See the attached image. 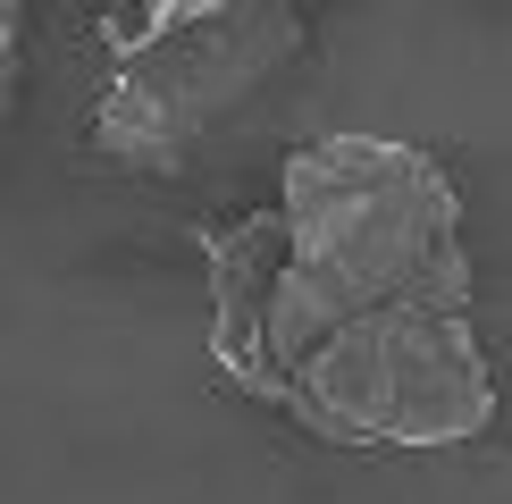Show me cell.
Wrapping results in <instances>:
<instances>
[{
    "label": "cell",
    "mask_w": 512,
    "mask_h": 504,
    "mask_svg": "<svg viewBox=\"0 0 512 504\" xmlns=\"http://www.w3.org/2000/svg\"><path fill=\"white\" fill-rule=\"evenodd\" d=\"M177 9H185V0H118V17H110V42H118V51H135V42H152V34H160Z\"/></svg>",
    "instance_id": "obj_4"
},
{
    "label": "cell",
    "mask_w": 512,
    "mask_h": 504,
    "mask_svg": "<svg viewBox=\"0 0 512 504\" xmlns=\"http://www.w3.org/2000/svg\"><path fill=\"white\" fill-rule=\"evenodd\" d=\"M462 202L429 152L378 135H319L286 160V210L277 244L311 269L345 311L370 303H429L462 311L471 261H462Z\"/></svg>",
    "instance_id": "obj_1"
},
{
    "label": "cell",
    "mask_w": 512,
    "mask_h": 504,
    "mask_svg": "<svg viewBox=\"0 0 512 504\" xmlns=\"http://www.w3.org/2000/svg\"><path fill=\"white\" fill-rule=\"evenodd\" d=\"M294 51H303L294 0H185L152 42L118 51L93 143L126 168L177 177L227 118L269 93Z\"/></svg>",
    "instance_id": "obj_3"
},
{
    "label": "cell",
    "mask_w": 512,
    "mask_h": 504,
    "mask_svg": "<svg viewBox=\"0 0 512 504\" xmlns=\"http://www.w3.org/2000/svg\"><path fill=\"white\" fill-rule=\"evenodd\" d=\"M9 101H17V42L0 51V135H9Z\"/></svg>",
    "instance_id": "obj_5"
},
{
    "label": "cell",
    "mask_w": 512,
    "mask_h": 504,
    "mask_svg": "<svg viewBox=\"0 0 512 504\" xmlns=\"http://www.w3.org/2000/svg\"><path fill=\"white\" fill-rule=\"evenodd\" d=\"M277 404L328 446H462L496 420V370L462 311L370 303L277 378Z\"/></svg>",
    "instance_id": "obj_2"
},
{
    "label": "cell",
    "mask_w": 512,
    "mask_h": 504,
    "mask_svg": "<svg viewBox=\"0 0 512 504\" xmlns=\"http://www.w3.org/2000/svg\"><path fill=\"white\" fill-rule=\"evenodd\" d=\"M17 26H26V0H0V51L17 42Z\"/></svg>",
    "instance_id": "obj_6"
}]
</instances>
